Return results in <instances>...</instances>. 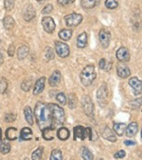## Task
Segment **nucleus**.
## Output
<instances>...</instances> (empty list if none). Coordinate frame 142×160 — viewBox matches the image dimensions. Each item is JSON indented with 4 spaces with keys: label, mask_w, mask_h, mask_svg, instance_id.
<instances>
[{
    "label": "nucleus",
    "mask_w": 142,
    "mask_h": 160,
    "mask_svg": "<svg viewBox=\"0 0 142 160\" xmlns=\"http://www.w3.org/2000/svg\"><path fill=\"white\" fill-rule=\"evenodd\" d=\"M34 117H35V119H36V122L40 128V130H43L47 127H53L52 126V118H51L50 110H49L48 104H46L42 102H38L36 103V105H35Z\"/></svg>",
    "instance_id": "1"
},
{
    "label": "nucleus",
    "mask_w": 142,
    "mask_h": 160,
    "mask_svg": "<svg viewBox=\"0 0 142 160\" xmlns=\"http://www.w3.org/2000/svg\"><path fill=\"white\" fill-rule=\"evenodd\" d=\"M117 73L120 78L125 79L131 75V70L126 65H124V63H119V65L117 67Z\"/></svg>",
    "instance_id": "14"
},
{
    "label": "nucleus",
    "mask_w": 142,
    "mask_h": 160,
    "mask_svg": "<svg viewBox=\"0 0 142 160\" xmlns=\"http://www.w3.org/2000/svg\"><path fill=\"white\" fill-rule=\"evenodd\" d=\"M30 86H31V81H25V82H22V84H21V88H22V90H24V91H28L29 89H30Z\"/></svg>",
    "instance_id": "40"
},
{
    "label": "nucleus",
    "mask_w": 142,
    "mask_h": 160,
    "mask_svg": "<svg viewBox=\"0 0 142 160\" xmlns=\"http://www.w3.org/2000/svg\"><path fill=\"white\" fill-rule=\"evenodd\" d=\"M57 137L61 140H66L69 138V131L64 127H61L57 131Z\"/></svg>",
    "instance_id": "26"
},
{
    "label": "nucleus",
    "mask_w": 142,
    "mask_h": 160,
    "mask_svg": "<svg viewBox=\"0 0 142 160\" xmlns=\"http://www.w3.org/2000/svg\"><path fill=\"white\" fill-rule=\"evenodd\" d=\"M36 1H38V2H41V1H43V0H36Z\"/></svg>",
    "instance_id": "49"
},
{
    "label": "nucleus",
    "mask_w": 142,
    "mask_h": 160,
    "mask_svg": "<svg viewBox=\"0 0 142 160\" xmlns=\"http://www.w3.org/2000/svg\"><path fill=\"white\" fill-rule=\"evenodd\" d=\"M15 118H16V117L13 114H7L5 116V120L7 122H13V121L15 120Z\"/></svg>",
    "instance_id": "43"
},
{
    "label": "nucleus",
    "mask_w": 142,
    "mask_h": 160,
    "mask_svg": "<svg viewBox=\"0 0 142 160\" xmlns=\"http://www.w3.org/2000/svg\"><path fill=\"white\" fill-rule=\"evenodd\" d=\"M53 58H54L53 50H52L51 48L48 47V48H46V59H47L48 61H49V60H52Z\"/></svg>",
    "instance_id": "39"
},
{
    "label": "nucleus",
    "mask_w": 142,
    "mask_h": 160,
    "mask_svg": "<svg viewBox=\"0 0 142 160\" xmlns=\"http://www.w3.org/2000/svg\"><path fill=\"white\" fill-rule=\"evenodd\" d=\"M0 43H1V40H0Z\"/></svg>",
    "instance_id": "50"
},
{
    "label": "nucleus",
    "mask_w": 142,
    "mask_h": 160,
    "mask_svg": "<svg viewBox=\"0 0 142 160\" xmlns=\"http://www.w3.org/2000/svg\"><path fill=\"white\" fill-rule=\"evenodd\" d=\"M59 37L63 40V41H68L70 40V38L72 37V30L71 29H67V28H64L63 30H61L59 32Z\"/></svg>",
    "instance_id": "28"
},
{
    "label": "nucleus",
    "mask_w": 142,
    "mask_h": 160,
    "mask_svg": "<svg viewBox=\"0 0 142 160\" xmlns=\"http://www.w3.org/2000/svg\"><path fill=\"white\" fill-rule=\"evenodd\" d=\"M105 6L109 10H114L119 6V3L116 1V0H106L105 1Z\"/></svg>",
    "instance_id": "35"
},
{
    "label": "nucleus",
    "mask_w": 142,
    "mask_h": 160,
    "mask_svg": "<svg viewBox=\"0 0 142 160\" xmlns=\"http://www.w3.org/2000/svg\"><path fill=\"white\" fill-rule=\"evenodd\" d=\"M52 11H53V6H52L51 4H48V5L43 9L42 13H43V14H48V13H50Z\"/></svg>",
    "instance_id": "41"
},
{
    "label": "nucleus",
    "mask_w": 142,
    "mask_h": 160,
    "mask_svg": "<svg viewBox=\"0 0 142 160\" xmlns=\"http://www.w3.org/2000/svg\"><path fill=\"white\" fill-rule=\"evenodd\" d=\"M24 115H25V118L28 121V123L29 125H33V114L31 111V108L29 106H26L24 109Z\"/></svg>",
    "instance_id": "27"
},
{
    "label": "nucleus",
    "mask_w": 142,
    "mask_h": 160,
    "mask_svg": "<svg viewBox=\"0 0 142 160\" xmlns=\"http://www.w3.org/2000/svg\"><path fill=\"white\" fill-rule=\"evenodd\" d=\"M22 15H23V18H24L25 21L29 22V21H31L32 19H34L35 15H36V12H35V10H34V8L32 7V5H28V6L24 9Z\"/></svg>",
    "instance_id": "11"
},
{
    "label": "nucleus",
    "mask_w": 142,
    "mask_h": 160,
    "mask_svg": "<svg viewBox=\"0 0 142 160\" xmlns=\"http://www.w3.org/2000/svg\"><path fill=\"white\" fill-rule=\"evenodd\" d=\"M43 131V138L46 140H52L55 136V128L53 127H47Z\"/></svg>",
    "instance_id": "18"
},
{
    "label": "nucleus",
    "mask_w": 142,
    "mask_h": 160,
    "mask_svg": "<svg viewBox=\"0 0 142 160\" xmlns=\"http://www.w3.org/2000/svg\"><path fill=\"white\" fill-rule=\"evenodd\" d=\"M82 156H83V158L85 159V160H92V159L94 158L92 152H91L86 147H84V148L82 149Z\"/></svg>",
    "instance_id": "32"
},
{
    "label": "nucleus",
    "mask_w": 142,
    "mask_h": 160,
    "mask_svg": "<svg viewBox=\"0 0 142 160\" xmlns=\"http://www.w3.org/2000/svg\"><path fill=\"white\" fill-rule=\"evenodd\" d=\"M125 128H126V124H124V123H115L114 124V131L119 137H121L123 135V133L125 132Z\"/></svg>",
    "instance_id": "29"
},
{
    "label": "nucleus",
    "mask_w": 142,
    "mask_h": 160,
    "mask_svg": "<svg viewBox=\"0 0 142 160\" xmlns=\"http://www.w3.org/2000/svg\"><path fill=\"white\" fill-rule=\"evenodd\" d=\"M125 129H126V136L128 138H133L134 136L136 135L138 131V125L136 122H131Z\"/></svg>",
    "instance_id": "17"
},
{
    "label": "nucleus",
    "mask_w": 142,
    "mask_h": 160,
    "mask_svg": "<svg viewBox=\"0 0 142 160\" xmlns=\"http://www.w3.org/2000/svg\"><path fill=\"white\" fill-rule=\"evenodd\" d=\"M3 61H4V59H3V53H2L1 50H0V66H2Z\"/></svg>",
    "instance_id": "48"
},
{
    "label": "nucleus",
    "mask_w": 142,
    "mask_h": 160,
    "mask_svg": "<svg viewBox=\"0 0 142 160\" xmlns=\"http://www.w3.org/2000/svg\"><path fill=\"white\" fill-rule=\"evenodd\" d=\"M124 143H125L126 146H131V145H134V144H135L134 141H131V140H126Z\"/></svg>",
    "instance_id": "47"
},
{
    "label": "nucleus",
    "mask_w": 142,
    "mask_h": 160,
    "mask_svg": "<svg viewBox=\"0 0 142 160\" xmlns=\"http://www.w3.org/2000/svg\"><path fill=\"white\" fill-rule=\"evenodd\" d=\"M56 99H57V101H58L61 104H63V105H64V104L66 103V97H65V95H64L63 93H59V94L56 96Z\"/></svg>",
    "instance_id": "38"
},
{
    "label": "nucleus",
    "mask_w": 142,
    "mask_h": 160,
    "mask_svg": "<svg viewBox=\"0 0 142 160\" xmlns=\"http://www.w3.org/2000/svg\"><path fill=\"white\" fill-rule=\"evenodd\" d=\"M68 99H69V103H68V105H69L70 109H74L75 106H76V97H75V95L70 94V95H69V97H68Z\"/></svg>",
    "instance_id": "36"
},
{
    "label": "nucleus",
    "mask_w": 142,
    "mask_h": 160,
    "mask_svg": "<svg viewBox=\"0 0 142 160\" xmlns=\"http://www.w3.org/2000/svg\"><path fill=\"white\" fill-rule=\"evenodd\" d=\"M4 5L7 11H12L14 7V0H4Z\"/></svg>",
    "instance_id": "37"
},
{
    "label": "nucleus",
    "mask_w": 142,
    "mask_h": 160,
    "mask_svg": "<svg viewBox=\"0 0 142 160\" xmlns=\"http://www.w3.org/2000/svg\"><path fill=\"white\" fill-rule=\"evenodd\" d=\"M3 25H4V28L7 30H12L14 28V26H15L14 19L12 16H6L3 19Z\"/></svg>",
    "instance_id": "23"
},
{
    "label": "nucleus",
    "mask_w": 142,
    "mask_h": 160,
    "mask_svg": "<svg viewBox=\"0 0 142 160\" xmlns=\"http://www.w3.org/2000/svg\"><path fill=\"white\" fill-rule=\"evenodd\" d=\"M55 50L56 53L58 54V56H60L61 58H65L69 55V47L63 43V42H59L56 41L55 42Z\"/></svg>",
    "instance_id": "9"
},
{
    "label": "nucleus",
    "mask_w": 142,
    "mask_h": 160,
    "mask_svg": "<svg viewBox=\"0 0 142 160\" xmlns=\"http://www.w3.org/2000/svg\"><path fill=\"white\" fill-rule=\"evenodd\" d=\"M81 82L84 86H89L95 80L96 78V71H95V67L93 65H88L86 66L82 73H81Z\"/></svg>",
    "instance_id": "3"
},
{
    "label": "nucleus",
    "mask_w": 142,
    "mask_h": 160,
    "mask_svg": "<svg viewBox=\"0 0 142 160\" xmlns=\"http://www.w3.org/2000/svg\"><path fill=\"white\" fill-rule=\"evenodd\" d=\"M6 138L9 140H15L18 138V131L16 128L10 127L6 131Z\"/></svg>",
    "instance_id": "19"
},
{
    "label": "nucleus",
    "mask_w": 142,
    "mask_h": 160,
    "mask_svg": "<svg viewBox=\"0 0 142 160\" xmlns=\"http://www.w3.org/2000/svg\"><path fill=\"white\" fill-rule=\"evenodd\" d=\"M97 99L100 106H105L108 102V90L105 84H102L97 92Z\"/></svg>",
    "instance_id": "4"
},
{
    "label": "nucleus",
    "mask_w": 142,
    "mask_h": 160,
    "mask_svg": "<svg viewBox=\"0 0 142 160\" xmlns=\"http://www.w3.org/2000/svg\"><path fill=\"white\" fill-rule=\"evenodd\" d=\"M14 51H15V48H14V45L12 44L10 47H9V50H8V53L10 56H13L14 55Z\"/></svg>",
    "instance_id": "46"
},
{
    "label": "nucleus",
    "mask_w": 142,
    "mask_h": 160,
    "mask_svg": "<svg viewBox=\"0 0 142 160\" xmlns=\"http://www.w3.org/2000/svg\"><path fill=\"white\" fill-rule=\"evenodd\" d=\"M8 88V82L5 78L0 79V94H4Z\"/></svg>",
    "instance_id": "34"
},
{
    "label": "nucleus",
    "mask_w": 142,
    "mask_h": 160,
    "mask_svg": "<svg viewBox=\"0 0 142 160\" xmlns=\"http://www.w3.org/2000/svg\"><path fill=\"white\" fill-rule=\"evenodd\" d=\"M99 1L100 0H82V6L84 9L90 10L95 8L99 3Z\"/></svg>",
    "instance_id": "21"
},
{
    "label": "nucleus",
    "mask_w": 142,
    "mask_h": 160,
    "mask_svg": "<svg viewBox=\"0 0 142 160\" xmlns=\"http://www.w3.org/2000/svg\"><path fill=\"white\" fill-rule=\"evenodd\" d=\"M90 132H91V128H84L83 126H76L74 127V140L77 139H81V140H84L87 137L90 136Z\"/></svg>",
    "instance_id": "5"
},
{
    "label": "nucleus",
    "mask_w": 142,
    "mask_h": 160,
    "mask_svg": "<svg viewBox=\"0 0 142 160\" xmlns=\"http://www.w3.org/2000/svg\"><path fill=\"white\" fill-rule=\"evenodd\" d=\"M45 82H46V77H42L41 79H39L36 82V83L34 85V88H33L34 95H39L40 93L43 92V90L45 88Z\"/></svg>",
    "instance_id": "15"
},
{
    "label": "nucleus",
    "mask_w": 142,
    "mask_h": 160,
    "mask_svg": "<svg viewBox=\"0 0 142 160\" xmlns=\"http://www.w3.org/2000/svg\"><path fill=\"white\" fill-rule=\"evenodd\" d=\"M102 138H105V139H107V140H109V141H112V142L117 141L116 136L114 135V133L109 129L108 127H106L105 129L103 130V132H102Z\"/></svg>",
    "instance_id": "20"
},
{
    "label": "nucleus",
    "mask_w": 142,
    "mask_h": 160,
    "mask_svg": "<svg viewBox=\"0 0 142 160\" xmlns=\"http://www.w3.org/2000/svg\"><path fill=\"white\" fill-rule=\"evenodd\" d=\"M86 44H87V34L85 32H83L77 38V46L80 48H85Z\"/></svg>",
    "instance_id": "25"
},
{
    "label": "nucleus",
    "mask_w": 142,
    "mask_h": 160,
    "mask_svg": "<svg viewBox=\"0 0 142 160\" xmlns=\"http://www.w3.org/2000/svg\"><path fill=\"white\" fill-rule=\"evenodd\" d=\"M124 156H125V151H123V150L119 151V152H116L115 155H114L115 158H122V157H124Z\"/></svg>",
    "instance_id": "44"
},
{
    "label": "nucleus",
    "mask_w": 142,
    "mask_h": 160,
    "mask_svg": "<svg viewBox=\"0 0 142 160\" xmlns=\"http://www.w3.org/2000/svg\"><path fill=\"white\" fill-rule=\"evenodd\" d=\"M117 59L121 62H125L130 60V52L126 48H120L117 51Z\"/></svg>",
    "instance_id": "12"
},
{
    "label": "nucleus",
    "mask_w": 142,
    "mask_h": 160,
    "mask_svg": "<svg viewBox=\"0 0 142 160\" xmlns=\"http://www.w3.org/2000/svg\"><path fill=\"white\" fill-rule=\"evenodd\" d=\"M11 151V145L7 140H3L0 144V152H1L3 154H7L8 152H10Z\"/></svg>",
    "instance_id": "30"
},
{
    "label": "nucleus",
    "mask_w": 142,
    "mask_h": 160,
    "mask_svg": "<svg viewBox=\"0 0 142 160\" xmlns=\"http://www.w3.org/2000/svg\"><path fill=\"white\" fill-rule=\"evenodd\" d=\"M48 108L50 110V114H51V118H52V126L55 128L63 125V121H64V112L63 109L54 103H49L48 104Z\"/></svg>",
    "instance_id": "2"
},
{
    "label": "nucleus",
    "mask_w": 142,
    "mask_h": 160,
    "mask_svg": "<svg viewBox=\"0 0 142 160\" xmlns=\"http://www.w3.org/2000/svg\"><path fill=\"white\" fill-rule=\"evenodd\" d=\"M75 0H58V3L61 5V6H66L68 4H72L74 3Z\"/></svg>",
    "instance_id": "42"
},
{
    "label": "nucleus",
    "mask_w": 142,
    "mask_h": 160,
    "mask_svg": "<svg viewBox=\"0 0 142 160\" xmlns=\"http://www.w3.org/2000/svg\"><path fill=\"white\" fill-rule=\"evenodd\" d=\"M42 26L44 28V29L47 31L48 33H52L55 30L56 25L55 22L53 20V18L49 17V16H45L42 19Z\"/></svg>",
    "instance_id": "10"
},
{
    "label": "nucleus",
    "mask_w": 142,
    "mask_h": 160,
    "mask_svg": "<svg viewBox=\"0 0 142 160\" xmlns=\"http://www.w3.org/2000/svg\"><path fill=\"white\" fill-rule=\"evenodd\" d=\"M82 106H83L84 112L89 118L94 117V104L89 96H84L83 101H82Z\"/></svg>",
    "instance_id": "6"
},
{
    "label": "nucleus",
    "mask_w": 142,
    "mask_h": 160,
    "mask_svg": "<svg viewBox=\"0 0 142 160\" xmlns=\"http://www.w3.org/2000/svg\"><path fill=\"white\" fill-rule=\"evenodd\" d=\"M63 159V153L60 150L55 149L51 152L50 160H62Z\"/></svg>",
    "instance_id": "31"
},
{
    "label": "nucleus",
    "mask_w": 142,
    "mask_h": 160,
    "mask_svg": "<svg viewBox=\"0 0 142 160\" xmlns=\"http://www.w3.org/2000/svg\"><path fill=\"white\" fill-rule=\"evenodd\" d=\"M43 147H39L36 151H34L31 154V158L33 160H40L42 158V154H43Z\"/></svg>",
    "instance_id": "33"
},
{
    "label": "nucleus",
    "mask_w": 142,
    "mask_h": 160,
    "mask_svg": "<svg viewBox=\"0 0 142 160\" xmlns=\"http://www.w3.org/2000/svg\"><path fill=\"white\" fill-rule=\"evenodd\" d=\"M65 23L68 27H77L78 25H80L83 21V15L80 13H70L68 15H66L64 17Z\"/></svg>",
    "instance_id": "7"
},
{
    "label": "nucleus",
    "mask_w": 142,
    "mask_h": 160,
    "mask_svg": "<svg viewBox=\"0 0 142 160\" xmlns=\"http://www.w3.org/2000/svg\"><path fill=\"white\" fill-rule=\"evenodd\" d=\"M32 138V131L28 127H25L20 132V138L22 140H30Z\"/></svg>",
    "instance_id": "22"
},
{
    "label": "nucleus",
    "mask_w": 142,
    "mask_h": 160,
    "mask_svg": "<svg viewBox=\"0 0 142 160\" xmlns=\"http://www.w3.org/2000/svg\"><path fill=\"white\" fill-rule=\"evenodd\" d=\"M99 43H100L101 47L103 48H107L109 47L110 40H111L110 31L107 30L106 28H101L99 33Z\"/></svg>",
    "instance_id": "8"
},
{
    "label": "nucleus",
    "mask_w": 142,
    "mask_h": 160,
    "mask_svg": "<svg viewBox=\"0 0 142 160\" xmlns=\"http://www.w3.org/2000/svg\"><path fill=\"white\" fill-rule=\"evenodd\" d=\"M106 66H107V63H106V60L105 59H101L99 61V68L100 69H105Z\"/></svg>",
    "instance_id": "45"
},
{
    "label": "nucleus",
    "mask_w": 142,
    "mask_h": 160,
    "mask_svg": "<svg viewBox=\"0 0 142 160\" xmlns=\"http://www.w3.org/2000/svg\"><path fill=\"white\" fill-rule=\"evenodd\" d=\"M129 84L130 86L134 90V94L138 95L141 93V86H142V82L136 78V77H133L129 80Z\"/></svg>",
    "instance_id": "13"
},
{
    "label": "nucleus",
    "mask_w": 142,
    "mask_h": 160,
    "mask_svg": "<svg viewBox=\"0 0 142 160\" xmlns=\"http://www.w3.org/2000/svg\"><path fill=\"white\" fill-rule=\"evenodd\" d=\"M29 52V48L28 46H21L17 50V58L19 60H24Z\"/></svg>",
    "instance_id": "24"
},
{
    "label": "nucleus",
    "mask_w": 142,
    "mask_h": 160,
    "mask_svg": "<svg viewBox=\"0 0 142 160\" xmlns=\"http://www.w3.org/2000/svg\"><path fill=\"white\" fill-rule=\"evenodd\" d=\"M61 79H62V74L59 70H55L51 76L49 77V80H48V82L51 86H57L60 82H61Z\"/></svg>",
    "instance_id": "16"
}]
</instances>
